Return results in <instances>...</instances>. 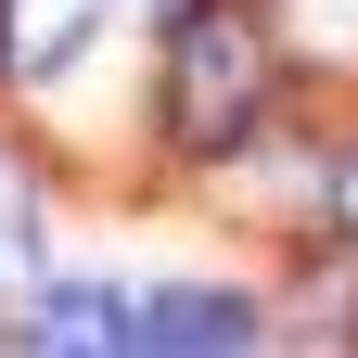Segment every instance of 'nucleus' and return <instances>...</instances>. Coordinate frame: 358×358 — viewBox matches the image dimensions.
<instances>
[{
	"mask_svg": "<svg viewBox=\"0 0 358 358\" xmlns=\"http://www.w3.org/2000/svg\"><path fill=\"white\" fill-rule=\"evenodd\" d=\"M268 90H282V52H268V26L243 13V0H192L166 38V128L192 154H243Z\"/></svg>",
	"mask_w": 358,
	"mask_h": 358,
	"instance_id": "1",
	"label": "nucleus"
},
{
	"mask_svg": "<svg viewBox=\"0 0 358 358\" xmlns=\"http://www.w3.org/2000/svg\"><path fill=\"white\" fill-rule=\"evenodd\" d=\"M128 345H154V358H231V345H256V307L243 294H217V282H166V294H141V320H128Z\"/></svg>",
	"mask_w": 358,
	"mask_h": 358,
	"instance_id": "2",
	"label": "nucleus"
},
{
	"mask_svg": "<svg viewBox=\"0 0 358 358\" xmlns=\"http://www.w3.org/2000/svg\"><path fill=\"white\" fill-rule=\"evenodd\" d=\"M26 345H52V358H77V345H128V294H103V282H64V294H38Z\"/></svg>",
	"mask_w": 358,
	"mask_h": 358,
	"instance_id": "3",
	"label": "nucleus"
},
{
	"mask_svg": "<svg viewBox=\"0 0 358 358\" xmlns=\"http://www.w3.org/2000/svg\"><path fill=\"white\" fill-rule=\"evenodd\" d=\"M26 256H38V179L0 154V294L26 282Z\"/></svg>",
	"mask_w": 358,
	"mask_h": 358,
	"instance_id": "4",
	"label": "nucleus"
},
{
	"mask_svg": "<svg viewBox=\"0 0 358 358\" xmlns=\"http://www.w3.org/2000/svg\"><path fill=\"white\" fill-rule=\"evenodd\" d=\"M13 13H26V26H0V52H13V64H52L64 38H77V13H90V0H13Z\"/></svg>",
	"mask_w": 358,
	"mask_h": 358,
	"instance_id": "5",
	"label": "nucleus"
},
{
	"mask_svg": "<svg viewBox=\"0 0 358 358\" xmlns=\"http://www.w3.org/2000/svg\"><path fill=\"white\" fill-rule=\"evenodd\" d=\"M333 231H345V243H358V154H345V166H333Z\"/></svg>",
	"mask_w": 358,
	"mask_h": 358,
	"instance_id": "6",
	"label": "nucleus"
},
{
	"mask_svg": "<svg viewBox=\"0 0 358 358\" xmlns=\"http://www.w3.org/2000/svg\"><path fill=\"white\" fill-rule=\"evenodd\" d=\"M0 64H13V52H0Z\"/></svg>",
	"mask_w": 358,
	"mask_h": 358,
	"instance_id": "7",
	"label": "nucleus"
}]
</instances>
